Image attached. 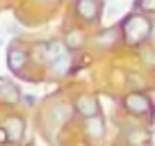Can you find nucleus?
<instances>
[{"label": "nucleus", "instance_id": "0eeeda50", "mask_svg": "<svg viewBox=\"0 0 155 146\" xmlns=\"http://www.w3.org/2000/svg\"><path fill=\"white\" fill-rule=\"evenodd\" d=\"M126 141L128 146H146L150 141V132L144 128H130L126 130Z\"/></svg>", "mask_w": 155, "mask_h": 146}, {"label": "nucleus", "instance_id": "f8f14e48", "mask_svg": "<svg viewBox=\"0 0 155 146\" xmlns=\"http://www.w3.org/2000/svg\"><path fill=\"white\" fill-rule=\"evenodd\" d=\"M30 57L37 64H50V53H48V41H39L32 48V55Z\"/></svg>", "mask_w": 155, "mask_h": 146}, {"label": "nucleus", "instance_id": "39448f33", "mask_svg": "<svg viewBox=\"0 0 155 146\" xmlns=\"http://www.w3.org/2000/svg\"><path fill=\"white\" fill-rule=\"evenodd\" d=\"M28 57H30V55L25 53L23 48H18V46H12V48L7 50V66H9V71L21 73V71L25 68V64H28Z\"/></svg>", "mask_w": 155, "mask_h": 146}, {"label": "nucleus", "instance_id": "f03ea898", "mask_svg": "<svg viewBox=\"0 0 155 146\" xmlns=\"http://www.w3.org/2000/svg\"><path fill=\"white\" fill-rule=\"evenodd\" d=\"M123 107L132 117H150L153 114V101L141 91H128L123 96Z\"/></svg>", "mask_w": 155, "mask_h": 146}, {"label": "nucleus", "instance_id": "4468645a", "mask_svg": "<svg viewBox=\"0 0 155 146\" xmlns=\"http://www.w3.org/2000/svg\"><path fill=\"white\" fill-rule=\"evenodd\" d=\"M7 141H9V132H7V128H5V126H0V146L7 144Z\"/></svg>", "mask_w": 155, "mask_h": 146}, {"label": "nucleus", "instance_id": "7ed1b4c3", "mask_svg": "<svg viewBox=\"0 0 155 146\" xmlns=\"http://www.w3.org/2000/svg\"><path fill=\"white\" fill-rule=\"evenodd\" d=\"M73 12L84 25H96L103 14V0H75Z\"/></svg>", "mask_w": 155, "mask_h": 146}, {"label": "nucleus", "instance_id": "6e6552de", "mask_svg": "<svg viewBox=\"0 0 155 146\" xmlns=\"http://www.w3.org/2000/svg\"><path fill=\"white\" fill-rule=\"evenodd\" d=\"M25 123L21 117H9L7 119V132H9V141H14V144H18L21 139H23V130H25Z\"/></svg>", "mask_w": 155, "mask_h": 146}, {"label": "nucleus", "instance_id": "ddd939ff", "mask_svg": "<svg viewBox=\"0 0 155 146\" xmlns=\"http://www.w3.org/2000/svg\"><path fill=\"white\" fill-rule=\"evenodd\" d=\"M137 9L148 14V16H153L155 14V0H137Z\"/></svg>", "mask_w": 155, "mask_h": 146}, {"label": "nucleus", "instance_id": "20e7f679", "mask_svg": "<svg viewBox=\"0 0 155 146\" xmlns=\"http://www.w3.org/2000/svg\"><path fill=\"white\" fill-rule=\"evenodd\" d=\"M73 110H75L78 114H82L84 119L98 117V112H101L96 96H89V94H80V96L75 98V105H73Z\"/></svg>", "mask_w": 155, "mask_h": 146}, {"label": "nucleus", "instance_id": "1a4fd4ad", "mask_svg": "<svg viewBox=\"0 0 155 146\" xmlns=\"http://www.w3.org/2000/svg\"><path fill=\"white\" fill-rule=\"evenodd\" d=\"M18 87H14L12 82H7V80L0 78V101L7 103V105H14L16 101H18Z\"/></svg>", "mask_w": 155, "mask_h": 146}, {"label": "nucleus", "instance_id": "2eb2a0df", "mask_svg": "<svg viewBox=\"0 0 155 146\" xmlns=\"http://www.w3.org/2000/svg\"><path fill=\"white\" fill-rule=\"evenodd\" d=\"M150 46H155V18H153V30H150Z\"/></svg>", "mask_w": 155, "mask_h": 146}, {"label": "nucleus", "instance_id": "9b49d317", "mask_svg": "<svg viewBox=\"0 0 155 146\" xmlns=\"http://www.w3.org/2000/svg\"><path fill=\"white\" fill-rule=\"evenodd\" d=\"M84 132L89 135V139L103 137V119L101 117H89L87 121H84Z\"/></svg>", "mask_w": 155, "mask_h": 146}, {"label": "nucleus", "instance_id": "dca6fc26", "mask_svg": "<svg viewBox=\"0 0 155 146\" xmlns=\"http://www.w3.org/2000/svg\"><path fill=\"white\" fill-rule=\"evenodd\" d=\"M44 2H48V5H57L59 0H44Z\"/></svg>", "mask_w": 155, "mask_h": 146}, {"label": "nucleus", "instance_id": "9d476101", "mask_svg": "<svg viewBox=\"0 0 155 146\" xmlns=\"http://www.w3.org/2000/svg\"><path fill=\"white\" fill-rule=\"evenodd\" d=\"M84 41H87V39H84V32H82V30H75V28L68 30L66 37H64V44H66V48L71 50V53L78 50V48H82Z\"/></svg>", "mask_w": 155, "mask_h": 146}, {"label": "nucleus", "instance_id": "423d86ee", "mask_svg": "<svg viewBox=\"0 0 155 146\" xmlns=\"http://www.w3.org/2000/svg\"><path fill=\"white\" fill-rule=\"evenodd\" d=\"M71 62H73L71 50H64L57 59H53V62H50V71H53L57 78H62V75H66V73L71 71Z\"/></svg>", "mask_w": 155, "mask_h": 146}, {"label": "nucleus", "instance_id": "f257e3e1", "mask_svg": "<svg viewBox=\"0 0 155 146\" xmlns=\"http://www.w3.org/2000/svg\"><path fill=\"white\" fill-rule=\"evenodd\" d=\"M121 41H126L132 48H139L144 44H150V30H153V18L144 12L135 9L128 16H123L121 23Z\"/></svg>", "mask_w": 155, "mask_h": 146}]
</instances>
